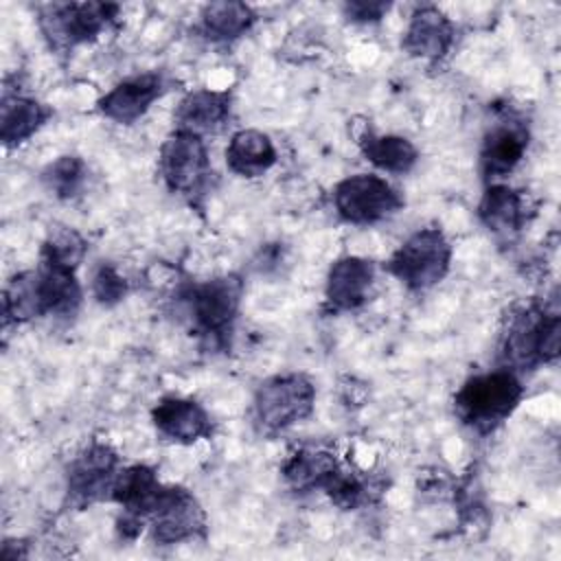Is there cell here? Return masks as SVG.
<instances>
[{"mask_svg":"<svg viewBox=\"0 0 561 561\" xmlns=\"http://www.w3.org/2000/svg\"><path fill=\"white\" fill-rule=\"evenodd\" d=\"M81 305V285L72 270L48 263L15 274L4 287V327L42 316H72Z\"/></svg>","mask_w":561,"mask_h":561,"instance_id":"6da1fadb","label":"cell"},{"mask_svg":"<svg viewBox=\"0 0 561 561\" xmlns=\"http://www.w3.org/2000/svg\"><path fill=\"white\" fill-rule=\"evenodd\" d=\"M559 313L548 311L539 302H528L517 309L506 324L500 342L502 368L526 373L539 364L552 362L559 355Z\"/></svg>","mask_w":561,"mask_h":561,"instance_id":"7a4b0ae2","label":"cell"},{"mask_svg":"<svg viewBox=\"0 0 561 561\" xmlns=\"http://www.w3.org/2000/svg\"><path fill=\"white\" fill-rule=\"evenodd\" d=\"M524 397L519 377L506 368L469 377L454 397L456 416L478 434L500 427Z\"/></svg>","mask_w":561,"mask_h":561,"instance_id":"3957f363","label":"cell"},{"mask_svg":"<svg viewBox=\"0 0 561 561\" xmlns=\"http://www.w3.org/2000/svg\"><path fill=\"white\" fill-rule=\"evenodd\" d=\"M241 294L243 283L228 274L186 285L180 291V298L186 307L193 331L215 346H226L239 313Z\"/></svg>","mask_w":561,"mask_h":561,"instance_id":"277c9868","label":"cell"},{"mask_svg":"<svg viewBox=\"0 0 561 561\" xmlns=\"http://www.w3.org/2000/svg\"><path fill=\"white\" fill-rule=\"evenodd\" d=\"M158 173L173 195H182L191 204H197V199L206 195L213 175L204 136L173 129L160 147Z\"/></svg>","mask_w":561,"mask_h":561,"instance_id":"5b68a950","label":"cell"},{"mask_svg":"<svg viewBox=\"0 0 561 561\" xmlns=\"http://www.w3.org/2000/svg\"><path fill=\"white\" fill-rule=\"evenodd\" d=\"M451 243L438 228L412 232L388 259L383 270L410 291H425L449 272Z\"/></svg>","mask_w":561,"mask_h":561,"instance_id":"8992f818","label":"cell"},{"mask_svg":"<svg viewBox=\"0 0 561 561\" xmlns=\"http://www.w3.org/2000/svg\"><path fill=\"white\" fill-rule=\"evenodd\" d=\"M118 18V4L107 2H53L37 7V22L57 53L96 39Z\"/></svg>","mask_w":561,"mask_h":561,"instance_id":"52a82bcc","label":"cell"},{"mask_svg":"<svg viewBox=\"0 0 561 561\" xmlns=\"http://www.w3.org/2000/svg\"><path fill=\"white\" fill-rule=\"evenodd\" d=\"M316 386L300 373L274 375L254 392V419L265 434H278L307 419L313 410Z\"/></svg>","mask_w":561,"mask_h":561,"instance_id":"ba28073f","label":"cell"},{"mask_svg":"<svg viewBox=\"0 0 561 561\" xmlns=\"http://www.w3.org/2000/svg\"><path fill=\"white\" fill-rule=\"evenodd\" d=\"M333 206L344 221L370 226L397 213L403 206V199L386 178L357 173L335 184Z\"/></svg>","mask_w":561,"mask_h":561,"instance_id":"9c48e42d","label":"cell"},{"mask_svg":"<svg viewBox=\"0 0 561 561\" xmlns=\"http://www.w3.org/2000/svg\"><path fill=\"white\" fill-rule=\"evenodd\" d=\"M121 473L118 454L107 443H90L66 471V500L75 508H85L101 500H112Z\"/></svg>","mask_w":561,"mask_h":561,"instance_id":"30bf717a","label":"cell"},{"mask_svg":"<svg viewBox=\"0 0 561 561\" xmlns=\"http://www.w3.org/2000/svg\"><path fill=\"white\" fill-rule=\"evenodd\" d=\"M149 522L151 537L158 543H180L206 533V515L184 486H164Z\"/></svg>","mask_w":561,"mask_h":561,"instance_id":"8fae6325","label":"cell"},{"mask_svg":"<svg viewBox=\"0 0 561 561\" xmlns=\"http://www.w3.org/2000/svg\"><path fill=\"white\" fill-rule=\"evenodd\" d=\"M375 263L362 256L337 259L327 274L324 309L329 313H344L359 309L373 291Z\"/></svg>","mask_w":561,"mask_h":561,"instance_id":"7c38bea8","label":"cell"},{"mask_svg":"<svg viewBox=\"0 0 561 561\" xmlns=\"http://www.w3.org/2000/svg\"><path fill=\"white\" fill-rule=\"evenodd\" d=\"M528 147V129L522 121L504 116L493 123L482 140L480 171L486 184H495L506 178L524 158Z\"/></svg>","mask_w":561,"mask_h":561,"instance_id":"4fadbf2b","label":"cell"},{"mask_svg":"<svg viewBox=\"0 0 561 561\" xmlns=\"http://www.w3.org/2000/svg\"><path fill=\"white\" fill-rule=\"evenodd\" d=\"M169 90V83L158 72H142L129 79H123L116 83L107 94L99 99V112L121 125L136 123L149 107L156 103L164 92Z\"/></svg>","mask_w":561,"mask_h":561,"instance_id":"5bb4252c","label":"cell"},{"mask_svg":"<svg viewBox=\"0 0 561 561\" xmlns=\"http://www.w3.org/2000/svg\"><path fill=\"white\" fill-rule=\"evenodd\" d=\"M456 39L454 22L434 4L416 7L410 15L401 48L419 59H443Z\"/></svg>","mask_w":561,"mask_h":561,"instance_id":"9a60e30c","label":"cell"},{"mask_svg":"<svg viewBox=\"0 0 561 561\" xmlns=\"http://www.w3.org/2000/svg\"><path fill=\"white\" fill-rule=\"evenodd\" d=\"M151 421L164 438L180 445H193L213 434L208 412L195 399L186 397H162L151 410Z\"/></svg>","mask_w":561,"mask_h":561,"instance_id":"2e32d148","label":"cell"},{"mask_svg":"<svg viewBox=\"0 0 561 561\" xmlns=\"http://www.w3.org/2000/svg\"><path fill=\"white\" fill-rule=\"evenodd\" d=\"M230 92L195 90L188 92L175 110V129L193 131L197 136L217 134L230 118Z\"/></svg>","mask_w":561,"mask_h":561,"instance_id":"e0dca14e","label":"cell"},{"mask_svg":"<svg viewBox=\"0 0 561 561\" xmlns=\"http://www.w3.org/2000/svg\"><path fill=\"white\" fill-rule=\"evenodd\" d=\"M478 217L482 226L497 237H513L526 221L524 195L506 184H489L480 204Z\"/></svg>","mask_w":561,"mask_h":561,"instance_id":"ac0fdd59","label":"cell"},{"mask_svg":"<svg viewBox=\"0 0 561 561\" xmlns=\"http://www.w3.org/2000/svg\"><path fill=\"white\" fill-rule=\"evenodd\" d=\"M50 110L37 99L4 92L0 105V140L4 147H18L28 140L48 118Z\"/></svg>","mask_w":561,"mask_h":561,"instance_id":"d6986e66","label":"cell"},{"mask_svg":"<svg viewBox=\"0 0 561 561\" xmlns=\"http://www.w3.org/2000/svg\"><path fill=\"white\" fill-rule=\"evenodd\" d=\"M276 162V149L267 134L259 129H241L232 134L226 147V164L241 178H259Z\"/></svg>","mask_w":561,"mask_h":561,"instance_id":"ffe728a7","label":"cell"},{"mask_svg":"<svg viewBox=\"0 0 561 561\" xmlns=\"http://www.w3.org/2000/svg\"><path fill=\"white\" fill-rule=\"evenodd\" d=\"M256 15L245 2H210L199 13V31L208 42L228 44L245 35Z\"/></svg>","mask_w":561,"mask_h":561,"instance_id":"44dd1931","label":"cell"},{"mask_svg":"<svg viewBox=\"0 0 561 561\" xmlns=\"http://www.w3.org/2000/svg\"><path fill=\"white\" fill-rule=\"evenodd\" d=\"M357 142L368 162L394 175H403L412 171V167L419 160L416 147L403 136H392V134L383 136V134H375L373 129H366Z\"/></svg>","mask_w":561,"mask_h":561,"instance_id":"7402d4cb","label":"cell"},{"mask_svg":"<svg viewBox=\"0 0 561 561\" xmlns=\"http://www.w3.org/2000/svg\"><path fill=\"white\" fill-rule=\"evenodd\" d=\"M337 469H340L337 458L331 451L300 449L283 465V476L294 489L309 491V489H322Z\"/></svg>","mask_w":561,"mask_h":561,"instance_id":"603a6c76","label":"cell"},{"mask_svg":"<svg viewBox=\"0 0 561 561\" xmlns=\"http://www.w3.org/2000/svg\"><path fill=\"white\" fill-rule=\"evenodd\" d=\"M85 239L66 226L53 228L46 237V241L42 243V252H39V261L55 265V267H64V270H77L79 263L85 256Z\"/></svg>","mask_w":561,"mask_h":561,"instance_id":"cb8c5ba5","label":"cell"},{"mask_svg":"<svg viewBox=\"0 0 561 561\" xmlns=\"http://www.w3.org/2000/svg\"><path fill=\"white\" fill-rule=\"evenodd\" d=\"M42 180L55 197L72 199L81 193L88 180V169L79 156H61L44 169Z\"/></svg>","mask_w":561,"mask_h":561,"instance_id":"d4e9b609","label":"cell"},{"mask_svg":"<svg viewBox=\"0 0 561 561\" xmlns=\"http://www.w3.org/2000/svg\"><path fill=\"white\" fill-rule=\"evenodd\" d=\"M324 493L331 497L333 504L340 508H357L359 504L368 502V486L355 473L344 471L342 467L327 480L322 486Z\"/></svg>","mask_w":561,"mask_h":561,"instance_id":"484cf974","label":"cell"},{"mask_svg":"<svg viewBox=\"0 0 561 561\" xmlns=\"http://www.w3.org/2000/svg\"><path fill=\"white\" fill-rule=\"evenodd\" d=\"M92 294L101 305H116L127 294V280L112 263H101L92 274Z\"/></svg>","mask_w":561,"mask_h":561,"instance_id":"4316f807","label":"cell"},{"mask_svg":"<svg viewBox=\"0 0 561 561\" xmlns=\"http://www.w3.org/2000/svg\"><path fill=\"white\" fill-rule=\"evenodd\" d=\"M390 4L388 2H346L344 4V15L351 22H359V24H368V22H377L388 13Z\"/></svg>","mask_w":561,"mask_h":561,"instance_id":"83f0119b","label":"cell"}]
</instances>
